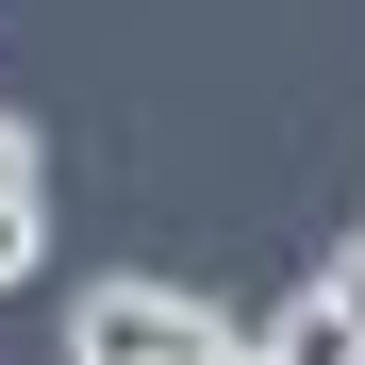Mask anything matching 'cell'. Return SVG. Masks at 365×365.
<instances>
[{
    "label": "cell",
    "instance_id": "cell-1",
    "mask_svg": "<svg viewBox=\"0 0 365 365\" xmlns=\"http://www.w3.org/2000/svg\"><path fill=\"white\" fill-rule=\"evenodd\" d=\"M232 349H250V316H216L200 282H133L116 266V282L67 299V365H232Z\"/></svg>",
    "mask_w": 365,
    "mask_h": 365
},
{
    "label": "cell",
    "instance_id": "cell-2",
    "mask_svg": "<svg viewBox=\"0 0 365 365\" xmlns=\"http://www.w3.org/2000/svg\"><path fill=\"white\" fill-rule=\"evenodd\" d=\"M250 365H365V316H349L332 282H299V299L250 316Z\"/></svg>",
    "mask_w": 365,
    "mask_h": 365
},
{
    "label": "cell",
    "instance_id": "cell-3",
    "mask_svg": "<svg viewBox=\"0 0 365 365\" xmlns=\"http://www.w3.org/2000/svg\"><path fill=\"white\" fill-rule=\"evenodd\" d=\"M34 266H50V182H17V200H0V299H17Z\"/></svg>",
    "mask_w": 365,
    "mask_h": 365
},
{
    "label": "cell",
    "instance_id": "cell-4",
    "mask_svg": "<svg viewBox=\"0 0 365 365\" xmlns=\"http://www.w3.org/2000/svg\"><path fill=\"white\" fill-rule=\"evenodd\" d=\"M17 182H50V150H34V116H0V200Z\"/></svg>",
    "mask_w": 365,
    "mask_h": 365
},
{
    "label": "cell",
    "instance_id": "cell-5",
    "mask_svg": "<svg viewBox=\"0 0 365 365\" xmlns=\"http://www.w3.org/2000/svg\"><path fill=\"white\" fill-rule=\"evenodd\" d=\"M316 282H332V299H349V316H365V232H349V250H332V266H316Z\"/></svg>",
    "mask_w": 365,
    "mask_h": 365
}]
</instances>
